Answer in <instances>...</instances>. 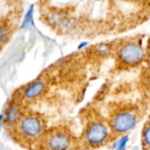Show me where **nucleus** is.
Wrapping results in <instances>:
<instances>
[{
	"instance_id": "nucleus-10",
	"label": "nucleus",
	"mask_w": 150,
	"mask_h": 150,
	"mask_svg": "<svg viewBox=\"0 0 150 150\" xmlns=\"http://www.w3.org/2000/svg\"><path fill=\"white\" fill-rule=\"evenodd\" d=\"M127 142H128V136L127 135L122 136L115 144V149L117 150H124L127 145Z\"/></svg>"
},
{
	"instance_id": "nucleus-6",
	"label": "nucleus",
	"mask_w": 150,
	"mask_h": 150,
	"mask_svg": "<svg viewBox=\"0 0 150 150\" xmlns=\"http://www.w3.org/2000/svg\"><path fill=\"white\" fill-rule=\"evenodd\" d=\"M45 90V83L42 81H36L30 83L24 91V97L27 99H33L40 96Z\"/></svg>"
},
{
	"instance_id": "nucleus-7",
	"label": "nucleus",
	"mask_w": 150,
	"mask_h": 150,
	"mask_svg": "<svg viewBox=\"0 0 150 150\" xmlns=\"http://www.w3.org/2000/svg\"><path fill=\"white\" fill-rule=\"evenodd\" d=\"M21 109L18 105L13 104L8 106L5 112V120L9 124H17L21 120Z\"/></svg>"
},
{
	"instance_id": "nucleus-11",
	"label": "nucleus",
	"mask_w": 150,
	"mask_h": 150,
	"mask_svg": "<svg viewBox=\"0 0 150 150\" xmlns=\"http://www.w3.org/2000/svg\"><path fill=\"white\" fill-rule=\"evenodd\" d=\"M143 142L147 146L150 147V125L146 127L143 131Z\"/></svg>"
},
{
	"instance_id": "nucleus-12",
	"label": "nucleus",
	"mask_w": 150,
	"mask_h": 150,
	"mask_svg": "<svg viewBox=\"0 0 150 150\" xmlns=\"http://www.w3.org/2000/svg\"><path fill=\"white\" fill-rule=\"evenodd\" d=\"M86 45H87V43H86V42H85V43H82V44L79 46V48H82L83 47H85Z\"/></svg>"
},
{
	"instance_id": "nucleus-13",
	"label": "nucleus",
	"mask_w": 150,
	"mask_h": 150,
	"mask_svg": "<svg viewBox=\"0 0 150 150\" xmlns=\"http://www.w3.org/2000/svg\"><path fill=\"white\" fill-rule=\"evenodd\" d=\"M3 120V115H0V124H1V121Z\"/></svg>"
},
{
	"instance_id": "nucleus-9",
	"label": "nucleus",
	"mask_w": 150,
	"mask_h": 150,
	"mask_svg": "<svg viewBox=\"0 0 150 150\" xmlns=\"http://www.w3.org/2000/svg\"><path fill=\"white\" fill-rule=\"evenodd\" d=\"M9 36V30L6 25H0V46L5 43Z\"/></svg>"
},
{
	"instance_id": "nucleus-3",
	"label": "nucleus",
	"mask_w": 150,
	"mask_h": 150,
	"mask_svg": "<svg viewBox=\"0 0 150 150\" xmlns=\"http://www.w3.org/2000/svg\"><path fill=\"white\" fill-rule=\"evenodd\" d=\"M71 144V138L69 134L62 130H56L49 134L44 142L47 150H68Z\"/></svg>"
},
{
	"instance_id": "nucleus-1",
	"label": "nucleus",
	"mask_w": 150,
	"mask_h": 150,
	"mask_svg": "<svg viewBox=\"0 0 150 150\" xmlns=\"http://www.w3.org/2000/svg\"><path fill=\"white\" fill-rule=\"evenodd\" d=\"M18 127L19 134L28 140H34L40 137L44 127L40 118L34 114L26 115L21 118Z\"/></svg>"
},
{
	"instance_id": "nucleus-2",
	"label": "nucleus",
	"mask_w": 150,
	"mask_h": 150,
	"mask_svg": "<svg viewBox=\"0 0 150 150\" xmlns=\"http://www.w3.org/2000/svg\"><path fill=\"white\" fill-rule=\"evenodd\" d=\"M119 57L124 63L134 65L142 62L144 57V51L138 44L128 42L124 44L119 50Z\"/></svg>"
},
{
	"instance_id": "nucleus-5",
	"label": "nucleus",
	"mask_w": 150,
	"mask_h": 150,
	"mask_svg": "<svg viewBox=\"0 0 150 150\" xmlns=\"http://www.w3.org/2000/svg\"><path fill=\"white\" fill-rule=\"evenodd\" d=\"M109 135V130L107 127L100 122L91 124L86 130L85 140L92 146H98L104 143Z\"/></svg>"
},
{
	"instance_id": "nucleus-4",
	"label": "nucleus",
	"mask_w": 150,
	"mask_h": 150,
	"mask_svg": "<svg viewBox=\"0 0 150 150\" xmlns=\"http://www.w3.org/2000/svg\"><path fill=\"white\" fill-rule=\"evenodd\" d=\"M137 124V118L134 112H122L114 116L112 122L113 130L117 133H127L131 131Z\"/></svg>"
},
{
	"instance_id": "nucleus-8",
	"label": "nucleus",
	"mask_w": 150,
	"mask_h": 150,
	"mask_svg": "<svg viewBox=\"0 0 150 150\" xmlns=\"http://www.w3.org/2000/svg\"><path fill=\"white\" fill-rule=\"evenodd\" d=\"M33 25V5L32 4L29 9L27 10L23 22L21 24V28L22 29H25V28H29L31 26Z\"/></svg>"
}]
</instances>
